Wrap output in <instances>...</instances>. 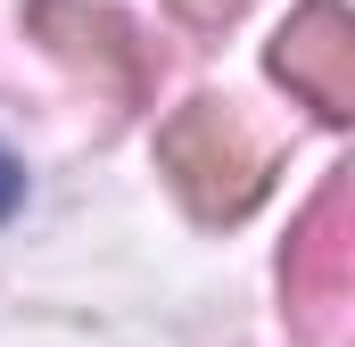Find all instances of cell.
<instances>
[{"mask_svg":"<svg viewBox=\"0 0 355 347\" xmlns=\"http://www.w3.org/2000/svg\"><path fill=\"white\" fill-rule=\"evenodd\" d=\"M157 166L174 174V190L190 198V215L232 223V215H248L265 198L272 149L240 124L232 99H190V108L166 116V133H157Z\"/></svg>","mask_w":355,"mask_h":347,"instance_id":"cell-1","label":"cell"},{"mask_svg":"<svg viewBox=\"0 0 355 347\" xmlns=\"http://www.w3.org/2000/svg\"><path fill=\"white\" fill-rule=\"evenodd\" d=\"M355 289V174H331L281 248V314L297 339H331Z\"/></svg>","mask_w":355,"mask_h":347,"instance_id":"cell-2","label":"cell"},{"mask_svg":"<svg viewBox=\"0 0 355 347\" xmlns=\"http://www.w3.org/2000/svg\"><path fill=\"white\" fill-rule=\"evenodd\" d=\"M25 25H33V42L58 58V67H75L91 83L107 91V99H124V108H141L149 99V50L132 42V25L116 17V8H83V0H33L25 8Z\"/></svg>","mask_w":355,"mask_h":347,"instance_id":"cell-3","label":"cell"},{"mask_svg":"<svg viewBox=\"0 0 355 347\" xmlns=\"http://www.w3.org/2000/svg\"><path fill=\"white\" fill-rule=\"evenodd\" d=\"M272 83H289L322 124H347L355 116V17L339 0H306L265 50Z\"/></svg>","mask_w":355,"mask_h":347,"instance_id":"cell-4","label":"cell"},{"mask_svg":"<svg viewBox=\"0 0 355 347\" xmlns=\"http://www.w3.org/2000/svg\"><path fill=\"white\" fill-rule=\"evenodd\" d=\"M240 8H248V0H174V17H182V25H198V33H223Z\"/></svg>","mask_w":355,"mask_h":347,"instance_id":"cell-5","label":"cell"},{"mask_svg":"<svg viewBox=\"0 0 355 347\" xmlns=\"http://www.w3.org/2000/svg\"><path fill=\"white\" fill-rule=\"evenodd\" d=\"M17 198H25V166H17V158H8V149H0V215H8V207H17Z\"/></svg>","mask_w":355,"mask_h":347,"instance_id":"cell-6","label":"cell"}]
</instances>
